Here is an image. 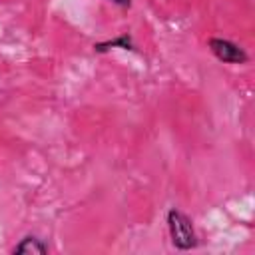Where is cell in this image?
<instances>
[{
  "label": "cell",
  "mask_w": 255,
  "mask_h": 255,
  "mask_svg": "<svg viewBox=\"0 0 255 255\" xmlns=\"http://www.w3.org/2000/svg\"><path fill=\"white\" fill-rule=\"evenodd\" d=\"M209 50L213 52V56L225 64H245L247 62V54L243 52V48H239L237 44H233L231 40L225 38H211L209 40Z\"/></svg>",
  "instance_id": "2"
},
{
  "label": "cell",
  "mask_w": 255,
  "mask_h": 255,
  "mask_svg": "<svg viewBox=\"0 0 255 255\" xmlns=\"http://www.w3.org/2000/svg\"><path fill=\"white\" fill-rule=\"evenodd\" d=\"M116 4H120V6H129V0H114Z\"/></svg>",
  "instance_id": "5"
},
{
  "label": "cell",
  "mask_w": 255,
  "mask_h": 255,
  "mask_svg": "<svg viewBox=\"0 0 255 255\" xmlns=\"http://www.w3.org/2000/svg\"><path fill=\"white\" fill-rule=\"evenodd\" d=\"M12 253H14V255H28V253L44 255V253H48V245H46V243H42V239L28 235V237H24V239H22V241L12 249Z\"/></svg>",
  "instance_id": "3"
},
{
  "label": "cell",
  "mask_w": 255,
  "mask_h": 255,
  "mask_svg": "<svg viewBox=\"0 0 255 255\" xmlns=\"http://www.w3.org/2000/svg\"><path fill=\"white\" fill-rule=\"evenodd\" d=\"M94 48H96V52H106V50H110V48H124V50H131V48H133V44H131V38H129L128 34H122L120 38L110 40V42L96 44Z\"/></svg>",
  "instance_id": "4"
},
{
  "label": "cell",
  "mask_w": 255,
  "mask_h": 255,
  "mask_svg": "<svg viewBox=\"0 0 255 255\" xmlns=\"http://www.w3.org/2000/svg\"><path fill=\"white\" fill-rule=\"evenodd\" d=\"M167 229L171 235V243L177 249H193L197 245V237L191 225V219L181 213L179 209H169L167 211Z\"/></svg>",
  "instance_id": "1"
}]
</instances>
